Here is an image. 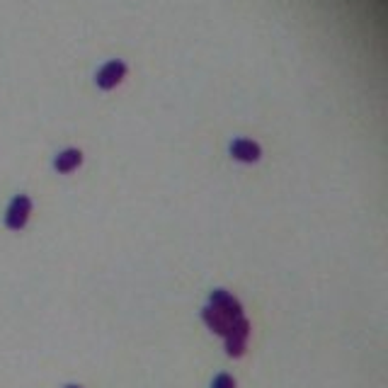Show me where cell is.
Segmentation results:
<instances>
[{
    "mask_svg": "<svg viewBox=\"0 0 388 388\" xmlns=\"http://www.w3.org/2000/svg\"><path fill=\"white\" fill-rule=\"evenodd\" d=\"M252 333V325L250 320H245L240 315V318L231 320L229 330H226V352H229L231 357H243V352L247 347V338H250Z\"/></svg>",
    "mask_w": 388,
    "mask_h": 388,
    "instance_id": "6da1fadb",
    "label": "cell"
},
{
    "mask_svg": "<svg viewBox=\"0 0 388 388\" xmlns=\"http://www.w3.org/2000/svg\"><path fill=\"white\" fill-rule=\"evenodd\" d=\"M29 214H32V199H29L27 194H17L10 201L8 211H5V226H8L10 231L24 229Z\"/></svg>",
    "mask_w": 388,
    "mask_h": 388,
    "instance_id": "7a4b0ae2",
    "label": "cell"
},
{
    "mask_svg": "<svg viewBox=\"0 0 388 388\" xmlns=\"http://www.w3.org/2000/svg\"><path fill=\"white\" fill-rule=\"evenodd\" d=\"M124 76H127V66H124V61H107L105 66H102L100 71H97V87H102V90H112V87H117L119 82L124 80Z\"/></svg>",
    "mask_w": 388,
    "mask_h": 388,
    "instance_id": "3957f363",
    "label": "cell"
},
{
    "mask_svg": "<svg viewBox=\"0 0 388 388\" xmlns=\"http://www.w3.org/2000/svg\"><path fill=\"white\" fill-rule=\"evenodd\" d=\"M209 303L216 310H221V313H224L226 318H231V320H236V318H240V315H243L240 301H238L236 296H231L229 292H224V289H216V292H211Z\"/></svg>",
    "mask_w": 388,
    "mask_h": 388,
    "instance_id": "277c9868",
    "label": "cell"
},
{
    "mask_svg": "<svg viewBox=\"0 0 388 388\" xmlns=\"http://www.w3.org/2000/svg\"><path fill=\"white\" fill-rule=\"evenodd\" d=\"M231 155L236 160H240V163H255V160H260L262 151L255 141H250V138H236V141L231 143Z\"/></svg>",
    "mask_w": 388,
    "mask_h": 388,
    "instance_id": "5b68a950",
    "label": "cell"
},
{
    "mask_svg": "<svg viewBox=\"0 0 388 388\" xmlns=\"http://www.w3.org/2000/svg\"><path fill=\"white\" fill-rule=\"evenodd\" d=\"M201 318H204V323L209 325V330H214V333L221 335V338H224L226 330H229V325H231V318H226V315L221 313V310H216L211 303L201 310Z\"/></svg>",
    "mask_w": 388,
    "mask_h": 388,
    "instance_id": "8992f818",
    "label": "cell"
},
{
    "mask_svg": "<svg viewBox=\"0 0 388 388\" xmlns=\"http://www.w3.org/2000/svg\"><path fill=\"white\" fill-rule=\"evenodd\" d=\"M80 163H82V153L78 151V148H66V151H61L59 155H56L54 168L59 170V173L69 175V173H73V170H78V165Z\"/></svg>",
    "mask_w": 388,
    "mask_h": 388,
    "instance_id": "52a82bcc",
    "label": "cell"
},
{
    "mask_svg": "<svg viewBox=\"0 0 388 388\" xmlns=\"http://www.w3.org/2000/svg\"><path fill=\"white\" fill-rule=\"evenodd\" d=\"M211 388H236V384H233V379L229 374H219L214 379V386H211Z\"/></svg>",
    "mask_w": 388,
    "mask_h": 388,
    "instance_id": "ba28073f",
    "label": "cell"
},
{
    "mask_svg": "<svg viewBox=\"0 0 388 388\" xmlns=\"http://www.w3.org/2000/svg\"><path fill=\"white\" fill-rule=\"evenodd\" d=\"M66 388H80V386H66Z\"/></svg>",
    "mask_w": 388,
    "mask_h": 388,
    "instance_id": "9c48e42d",
    "label": "cell"
}]
</instances>
